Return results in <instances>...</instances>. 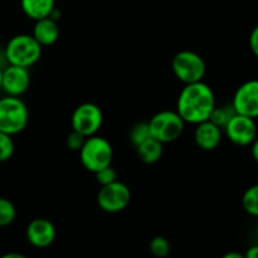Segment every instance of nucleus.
I'll list each match as a JSON object with an SVG mask.
<instances>
[{"instance_id": "9b49d317", "label": "nucleus", "mask_w": 258, "mask_h": 258, "mask_svg": "<svg viewBox=\"0 0 258 258\" xmlns=\"http://www.w3.org/2000/svg\"><path fill=\"white\" fill-rule=\"evenodd\" d=\"M29 84H31V76L28 69L9 64L8 68L3 70L2 90L7 95L19 98L28 90Z\"/></svg>"}, {"instance_id": "f8f14e48", "label": "nucleus", "mask_w": 258, "mask_h": 258, "mask_svg": "<svg viewBox=\"0 0 258 258\" xmlns=\"http://www.w3.org/2000/svg\"><path fill=\"white\" fill-rule=\"evenodd\" d=\"M26 235L33 247L46 248L51 245L56 238V227L51 220L37 218L28 224Z\"/></svg>"}, {"instance_id": "a211bd4d", "label": "nucleus", "mask_w": 258, "mask_h": 258, "mask_svg": "<svg viewBox=\"0 0 258 258\" xmlns=\"http://www.w3.org/2000/svg\"><path fill=\"white\" fill-rule=\"evenodd\" d=\"M235 114L234 109L232 105H225V106H215V109L213 110L212 115H210V121L218 125L219 128L224 129V126L227 125L228 121L230 120L233 115Z\"/></svg>"}, {"instance_id": "4468645a", "label": "nucleus", "mask_w": 258, "mask_h": 258, "mask_svg": "<svg viewBox=\"0 0 258 258\" xmlns=\"http://www.w3.org/2000/svg\"><path fill=\"white\" fill-rule=\"evenodd\" d=\"M32 36L36 38V41L42 47L52 46L53 43H56L59 36V28L57 21L49 18V17L48 18L39 19L34 24Z\"/></svg>"}, {"instance_id": "ddd939ff", "label": "nucleus", "mask_w": 258, "mask_h": 258, "mask_svg": "<svg viewBox=\"0 0 258 258\" xmlns=\"http://www.w3.org/2000/svg\"><path fill=\"white\" fill-rule=\"evenodd\" d=\"M194 140H195L198 147L202 150H215L222 141V128L215 125L210 120L203 121L197 125V129L194 132Z\"/></svg>"}, {"instance_id": "6ab92c4d", "label": "nucleus", "mask_w": 258, "mask_h": 258, "mask_svg": "<svg viewBox=\"0 0 258 258\" xmlns=\"http://www.w3.org/2000/svg\"><path fill=\"white\" fill-rule=\"evenodd\" d=\"M17 217L16 205L6 198H0V227H7L14 222Z\"/></svg>"}, {"instance_id": "cd10ccee", "label": "nucleus", "mask_w": 258, "mask_h": 258, "mask_svg": "<svg viewBox=\"0 0 258 258\" xmlns=\"http://www.w3.org/2000/svg\"><path fill=\"white\" fill-rule=\"evenodd\" d=\"M0 258H27L26 255L22 254V253H17V252H9L3 254Z\"/></svg>"}, {"instance_id": "39448f33", "label": "nucleus", "mask_w": 258, "mask_h": 258, "mask_svg": "<svg viewBox=\"0 0 258 258\" xmlns=\"http://www.w3.org/2000/svg\"><path fill=\"white\" fill-rule=\"evenodd\" d=\"M172 71L181 83L188 85L203 81L207 73V64L203 57L197 52L183 49L173 56Z\"/></svg>"}, {"instance_id": "0eeeda50", "label": "nucleus", "mask_w": 258, "mask_h": 258, "mask_svg": "<svg viewBox=\"0 0 258 258\" xmlns=\"http://www.w3.org/2000/svg\"><path fill=\"white\" fill-rule=\"evenodd\" d=\"M101 124H103V111L96 104L93 103L80 104L74 110L71 116L73 131L81 133L86 138L96 136Z\"/></svg>"}, {"instance_id": "7ed1b4c3", "label": "nucleus", "mask_w": 258, "mask_h": 258, "mask_svg": "<svg viewBox=\"0 0 258 258\" xmlns=\"http://www.w3.org/2000/svg\"><path fill=\"white\" fill-rule=\"evenodd\" d=\"M28 119V108L22 99L9 95L0 99V132L18 135L26 129Z\"/></svg>"}, {"instance_id": "5701e85b", "label": "nucleus", "mask_w": 258, "mask_h": 258, "mask_svg": "<svg viewBox=\"0 0 258 258\" xmlns=\"http://www.w3.org/2000/svg\"><path fill=\"white\" fill-rule=\"evenodd\" d=\"M95 177H96V181H98V183H100L101 186L109 185V183H113L115 182V181H118L116 180V177H118L116 171L111 167V165L108 166V167L103 168V170L98 171V172L95 173Z\"/></svg>"}, {"instance_id": "f3484780", "label": "nucleus", "mask_w": 258, "mask_h": 258, "mask_svg": "<svg viewBox=\"0 0 258 258\" xmlns=\"http://www.w3.org/2000/svg\"><path fill=\"white\" fill-rule=\"evenodd\" d=\"M242 205L245 213L258 218V183L250 186L244 191L242 198Z\"/></svg>"}, {"instance_id": "423d86ee", "label": "nucleus", "mask_w": 258, "mask_h": 258, "mask_svg": "<svg viewBox=\"0 0 258 258\" xmlns=\"http://www.w3.org/2000/svg\"><path fill=\"white\" fill-rule=\"evenodd\" d=\"M148 125L151 137L165 145L173 142L182 135L185 121L178 115L177 111L162 110L150 119Z\"/></svg>"}, {"instance_id": "412c9836", "label": "nucleus", "mask_w": 258, "mask_h": 258, "mask_svg": "<svg viewBox=\"0 0 258 258\" xmlns=\"http://www.w3.org/2000/svg\"><path fill=\"white\" fill-rule=\"evenodd\" d=\"M14 155V142L12 136L0 132V162H7Z\"/></svg>"}, {"instance_id": "b1692460", "label": "nucleus", "mask_w": 258, "mask_h": 258, "mask_svg": "<svg viewBox=\"0 0 258 258\" xmlns=\"http://www.w3.org/2000/svg\"><path fill=\"white\" fill-rule=\"evenodd\" d=\"M85 141H86L85 136L76 132V131H73V132L68 136V138H66V145H68V147L70 148V150L80 151L81 148H83Z\"/></svg>"}, {"instance_id": "c85d7f7f", "label": "nucleus", "mask_w": 258, "mask_h": 258, "mask_svg": "<svg viewBox=\"0 0 258 258\" xmlns=\"http://www.w3.org/2000/svg\"><path fill=\"white\" fill-rule=\"evenodd\" d=\"M222 258H245L244 254L243 253H239V252H228L225 253L224 255H223Z\"/></svg>"}, {"instance_id": "9d476101", "label": "nucleus", "mask_w": 258, "mask_h": 258, "mask_svg": "<svg viewBox=\"0 0 258 258\" xmlns=\"http://www.w3.org/2000/svg\"><path fill=\"white\" fill-rule=\"evenodd\" d=\"M234 111L248 118H258V79L243 83L233 96Z\"/></svg>"}, {"instance_id": "6e6552de", "label": "nucleus", "mask_w": 258, "mask_h": 258, "mask_svg": "<svg viewBox=\"0 0 258 258\" xmlns=\"http://www.w3.org/2000/svg\"><path fill=\"white\" fill-rule=\"evenodd\" d=\"M132 194L125 183L115 181L101 186L98 192V205L106 213H119L125 209L131 203Z\"/></svg>"}, {"instance_id": "1a4fd4ad", "label": "nucleus", "mask_w": 258, "mask_h": 258, "mask_svg": "<svg viewBox=\"0 0 258 258\" xmlns=\"http://www.w3.org/2000/svg\"><path fill=\"white\" fill-rule=\"evenodd\" d=\"M224 132L228 140L237 146H249L257 138V125L254 119L235 113L230 118Z\"/></svg>"}, {"instance_id": "bb28decb", "label": "nucleus", "mask_w": 258, "mask_h": 258, "mask_svg": "<svg viewBox=\"0 0 258 258\" xmlns=\"http://www.w3.org/2000/svg\"><path fill=\"white\" fill-rule=\"evenodd\" d=\"M250 146H252V148H250V153H252L253 160L258 163V137L255 138L254 142H253Z\"/></svg>"}, {"instance_id": "2eb2a0df", "label": "nucleus", "mask_w": 258, "mask_h": 258, "mask_svg": "<svg viewBox=\"0 0 258 258\" xmlns=\"http://www.w3.org/2000/svg\"><path fill=\"white\" fill-rule=\"evenodd\" d=\"M56 0H21L23 13L33 21L48 18L54 11Z\"/></svg>"}, {"instance_id": "c756f323", "label": "nucleus", "mask_w": 258, "mask_h": 258, "mask_svg": "<svg viewBox=\"0 0 258 258\" xmlns=\"http://www.w3.org/2000/svg\"><path fill=\"white\" fill-rule=\"evenodd\" d=\"M2 80H3V69L0 68V90H2Z\"/></svg>"}, {"instance_id": "a878e982", "label": "nucleus", "mask_w": 258, "mask_h": 258, "mask_svg": "<svg viewBox=\"0 0 258 258\" xmlns=\"http://www.w3.org/2000/svg\"><path fill=\"white\" fill-rule=\"evenodd\" d=\"M245 258H258V244L250 245L244 253Z\"/></svg>"}, {"instance_id": "dca6fc26", "label": "nucleus", "mask_w": 258, "mask_h": 258, "mask_svg": "<svg viewBox=\"0 0 258 258\" xmlns=\"http://www.w3.org/2000/svg\"><path fill=\"white\" fill-rule=\"evenodd\" d=\"M136 148H137V153L141 160L145 163H148V165L156 163L162 157L163 145L152 137L148 138L147 141L142 142Z\"/></svg>"}, {"instance_id": "4be33fe9", "label": "nucleus", "mask_w": 258, "mask_h": 258, "mask_svg": "<svg viewBox=\"0 0 258 258\" xmlns=\"http://www.w3.org/2000/svg\"><path fill=\"white\" fill-rule=\"evenodd\" d=\"M148 138H151V132H150V125L148 123H138L131 131V141H132L133 145L137 147L141 143L147 141Z\"/></svg>"}, {"instance_id": "393cba45", "label": "nucleus", "mask_w": 258, "mask_h": 258, "mask_svg": "<svg viewBox=\"0 0 258 258\" xmlns=\"http://www.w3.org/2000/svg\"><path fill=\"white\" fill-rule=\"evenodd\" d=\"M249 47L252 53L258 58V26L252 29L249 36Z\"/></svg>"}, {"instance_id": "20e7f679", "label": "nucleus", "mask_w": 258, "mask_h": 258, "mask_svg": "<svg viewBox=\"0 0 258 258\" xmlns=\"http://www.w3.org/2000/svg\"><path fill=\"white\" fill-rule=\"evenodd\" d=\"M79 152H80L81 163L90 172L96 173L111 165L113 148L109 141L100 136L86 138L83 148Z\"/></svg>"}, {"instance_id": "f03ea898", "label": "nucleus", "mask_w": 258, "mask_h": 258, "mask_svg": "<svg viewBox=\"0 0 258 258\" xmlns=\"http://www.w3.org/2000/svg\"><path fill=\"white\" fill-rule=\"evenodd\" d=\"M42 46L32 34H18L11 38L6 47V58L9 64L28 69L38 62Z\"/></svg>"}, {"instance_id": "f257e3e1", "label": "nucleus", "mask_w": 258, "mask_h": 258, "mask_svg": "<svg viewBox=\"0 0 258 258\" xmlns=\"http://www.w3.org/2000/svg\"><path fill=\"white\" fill-rule=\"evenodd\" d=\"M215 96L212 88L203 81L185 85L177 99L176 111L185 123L198 124L210 119L215 109Z\"/></svg>"}, {"instance_id": "aec40b11", "label": "nucleus", "mask_w": 258, "mask_h": 258, "mask_svg": "<svg viewBox=\"0 0 258 258\" xmlns=\"http://www.w3.org/2000/svg\"><path fill=\"white\" fill-rule=\"evenodd\" d=\"M150 250L155 257L166 258L170 254V242H168L165 237L157 235V237L152 238V240L150 242Z\"/></svg>"}]
</instances>
